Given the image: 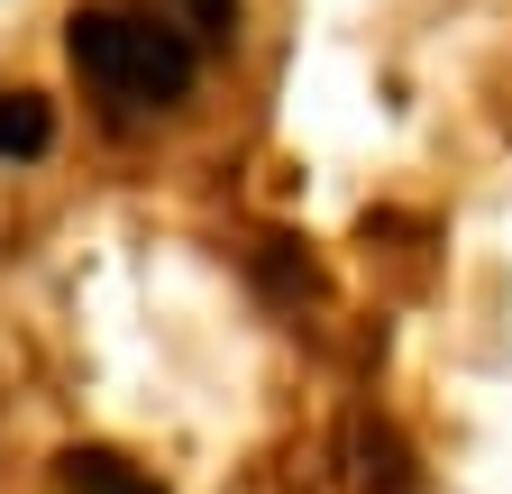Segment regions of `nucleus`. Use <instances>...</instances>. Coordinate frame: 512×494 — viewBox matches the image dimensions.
<instances>
[{
	"instance_id": "nucleus-1",
	"label": "nucleus",
	"mask_w": 512,
	"mask_h": 494,
	"mask_svg": "<svg viewBox=\"0 0 512 494\" xmlns=\"http://www.w3.org/2000/svg\"><path fill=\"white\" fill-rule=\"evenodd\" d=\"M64 55H74V74L119 101V110H165L192 92V46L156 19H128V10H74L64 28Z\"/></svg>"
},
{
	"instance_id": "nucleus-2",
	"label": "nucleus",
	"mask_w": 512,
	"mask_h": 494,
	"mask_svg": "<svg viewBox=\"0 0 512 494\" xmlns=\"http://www.w3.org/2000/svg\"><path fill=\"white\" fill-rule=\"evenodd\" d=\"M55 476H64V494H165L147 467H128L119 449H64Z\"/></svg>"
},
{
	"instance_id": "nucleus-3",
	"label": "nucleus",
	"mask_w": 512,
	"mask_h": 494,
	"mask_svg": "<svg viewBox=\"0 0 512 494\" xmlns=\"http://www.w3.org/2000/svg\"><path fill=\"white\" fill-rule=\"evenodd\" d=\"M357 494H412L403 440H394L384 421H357Z\"/></svg>"
},
{
	"instance_id": "nucleus-4",
	"label": "nucleus",
	"mask_w": 512,
	"mask_h": 494,
	"mask_svg": "<svg viewBox=\"0 0 512 494\" xmlns=\"http://www.w3.org/2000/svg\"><path fill=\"white\" fill-rule=\"evenodd\" d=\"M55 138V110L37 92H0V156H46Z\"/></svg>"
},
{
	"instance_id": "nucleus-5",
	"label": "nucleus",
	"mask_w": 512,
	"mask_h": 494,
	"mask_svg": "<svg viewBox=\"0 0 512 494\" xmlns=\"http://www.w3.org/2000/svg\"><path fill=\"white\" fill-rule=\"evenodd\" d=\"M183 19H192V37L229 46V37H238V0H183Z\"/></svg>"
}]
</instances>
